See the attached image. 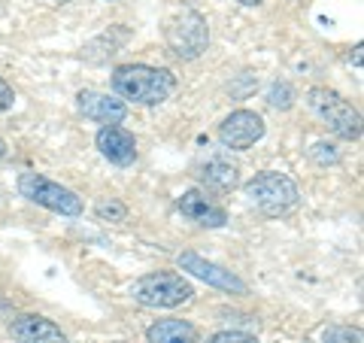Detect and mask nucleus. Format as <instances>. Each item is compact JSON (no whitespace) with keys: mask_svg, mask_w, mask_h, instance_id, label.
I'll return each mask as SVG.
<instances>
[{"mask_svg":"<svg viewBox=\"0 0 364 343\" xmlns=\"http://www.w3.org/2000/svg\"><path fill=\"white\" fill-rule=\"evenodd\" d=\"M112 91L122 100H131V104L158 107L176 91V76L167 67L122 64L112 70Z\"/></svg>","mask_w":364,"mask_h":343,"instance_id":"nucleus-1","label":"nucleus"},{"mask_svg":"<svg viewBox=\"0 0 364 343\" xmlns=\"http://www.w3.org/2000/svg\"><path fill=\"white\" fill-rule=\"evenodd\" d=\"M246 198L255 204V207L264 216H289L298 210L301 204V191L294 186V179H289L286 174H277V170H261L243 186Z\"/></svg>","mask_w":364,"mask_h":343,"instance_id":"nucleus-2","label":"nucleus"},{"mask_svg":"<svg viewBox=\"0 0 364 343\" xmlns=\"http://www.w3.org/2000/svg\"><path fill=\"white\" fill-rule=\"evenodd\" d=\"M306 107L310 112L328 125V131L337 134L340 140H361V112L349 104L343 95H337L331 88H322L316 85L306 91Z\"/></svg>","mask_w":364,"mask_h":343,"instance_id":"nucleus-3","label":"nucleus"},{"mask_svg":"<svg viewBox=\"0 0 364 343\" xmlns=\"http://www.w3.org/2000/svg\"><path fill=\"white\" fill-rule=\"evenodd\" d=\"M191 283L176 270H155L146 277L131 283V298L143 307H161V310H173L191 301Z\"/></svg>","mask_w":364,"mask_h":343,"instance_id":"nucleus-4","label":"nucleus"},{"mask_svg":"<svg viewBox=\"0 0 364 343\" xmlns=\"http://www.w3.org/2000/svg\"><path fill=\"white\" fill-rule=\"evenodd\" d=\"M164 40H167V49L176 55L182 61H195L207 52L210 46V28H207V19L195 9H179V13L167 21L164 28Z\"/></svg>","mask_w":364,"mask_h":343,"instance_id":"nucleus-5","label":"nucleus"},{"mask_svg":"<svg viewBox=\"0 0 364 343\" xmlns=\"http://www.w3.org/2000/svg\"><path fill=\"white\" fill-rule=\"evenodd\" d=\"M18 194L28 198L31 204H37V207H46L58 216H79L82 213V198H79L73 189H67L61 182H55L43 174H33V170H25V174L18 176Z\"/></svg>","mask_w":364,"mask_h":343,"instance_id":"nucleus-6","label":"nucleus"},{"mask_svg":"<svg viewBox=\"0 0 364 343\" xmlns=\"http://www.w3.org/2000/svg\"><path fill=\"white\" fill-rule=\"evenodd\" d=\"M176 265L186 270V273H191V277H198V280H203L207 285H213V289H222V292H228V295H249V285H246L240 277H237L234 270L215 265V261H207L203 255L191 253V249L179 253Z\"/></svg>","mask_w":364,"mask_h":343,"instance_id":"nucleus-7","label":"nucleus"},{"mask_svg":"<svg viewBox=\"0 0 364 343\" xmlns=\"http://www.w3.org/2000/svg\"><path fill=\"white\" fill-rule=\"evenodd\" d=\"M264 137V119L252 110H234L219 125V140L228 149H249Z\"/></svg>","mask_w":364,"mask_h":343,"instance_id":"nucleus-8","label":"nucleus"},{"mask_svg":"<svg viewBox=\"0 0 364 343\" xmlns=\"http://www.w3.org/2000/svg\"><path fill=\"white\" fill-rule=\"evenodd\" d=\"M9 334L18 343H70V337L40 313H21L9 322Z\"/></svg>","mask_w":364,"mask_h":343,"instance_id":"nucleus-9","label":"nucleus"},{"mask_svg":"<svg viewBox=\"0 0 364 343\" xmlns=\"http://www.w3.org/2000/svg\"><path fill=\"white\" fill-rule=\"evenodd\" d=\"M79 112H82L85 119L97 122V125H119L128 119V107H124V100L112 97V95H104V91H79Z\"/></svg>","mask_w":364,"mask_h":343,"instance_id":"nucleus-10","label":"nucleus"},{"mask_svg":"<svg viewBox=\"0 0 364 343\" xmlns=\"http://www.w3.org/2000/svg\"><path fill=\"white\" fill-rule=\"evenodd\" d=\"M176 207H179V213L186 216L188 222H195V225H200V228H222V225L228 222L225 207L213 204L200 189L182 191V198H179Z\"/></svg>","mask_w":364,"mask_h":343,"instance_id":"nucleus-11","label":"nucleus"},{"mask_svg":"<svg viewBox=\"0 0 364 343\" xmlns=\"http://www.w3.org/2000/svg\"><path fill=\"white\" fill-rule=\"evenodd\" d=\"M97 149L100 155L112 162L116 167H131L136 162V140L131 131L119 128V125H107L97 131Z\"/></svg>","mask_w":364,"mask_h":343,"instance_id":"nucleus-12","label":"nucleus"},{"mask_svg":"<svg viewBox=\"0 0 364 343\" xmlns=\"http://www.w3.org/2000/svg\"><path fill=\"white\" fill-rule=\"evenodd\" d=\"M195 176L213 191H234L240 186V167L228 162L225 155H210L207 162H200L195 167Z\"/></svg>","mask_w":364,"mask_h":343,"instance_id":"nucleus-13","label":"nucleus"},{"mask_svg":"<svg viewBox=\"0 0 364 343\" xmlns=\"http://www.w3.org/2000/svg\"><path fill=\"white\" fill-rule=\"evenodd\" d=\"M146 340L149 343H203L198 328L186 322V319H158L146 328Z\"/></svg>","mask_w":364,"mask_h":343,"instance_id":"nucleus-14","label":"nucleus"},{"mask_svg":"<svg viewBox=\"0 0 364 343\" xmlns=\"http://www.w3.org/2000/svg\"><path fill=\"white\" fill-rule=\"evenodd\" d=\"M322 343H364V334L352 325H328L322 331Z\"/></svg>","mask_w":364,"mask_h":343,"instance_id":"nucleus-15","label":"nucleus"},{"mask_svg":"<svg viewBox=\"0 0 364 343\" xmlns=\"http://www.w3.org/2000/svg\"><path fill=\"white\" fill-rule=\"evenodd\" d=\"M95 213H97V219H104V222H124V219H128V207H124L122 201H116V198L97 201Z\"/></svg>","mask_w":364,"mask_h":343,"instance_id":"nucleus-16","label":"nucleus"},{"mask_svg":"<svg viewBox=\"0 0 364 343\" xmlns=\"http://www.w3.org/2000/svg\"><path fill=\"white\" fill-rule=\"evenodd\" d=\"M310 158L318 164V167H328V164H340V149L334 143H325V140H318V143H313L310 146Z\"/></svg>","mask_w":364,"mask_h":343,"instance_id":"nucleus-17","label":"nucleus"},{"mask_svg":"<svg viewBox=\"0 0 364 343\" xmlns=\"http://www.w3.org/2000/svg\"><path fill=\"white\" fill-rule=\"evenodd\" d=\"M267 104L273 110H289L294 104V91L289 83H273V88L267 91Z\"/></svg>","mask_w":364,"mask_h":343,"instance_id":"nucleus-18","label":"nucleus"},{"mask_svg":"<svg viewBox=\"0 0 364 343\" xmlns=\"http://www.w3.org/2000/svg\"><path fill=\"white\" fill-rule=\"evenodd\" d=\"M207 343H258L255 334H246V331H215V334L207 340Z\"/></svg>","mask_w":364,"mask_h":343,"instance_id":"nucleus-19","label":"nucleus"},{"mask_svg":"<svg viewBox=\"0 0 364 343\" xmlns=\"http://www.w3.org/2000/svg\"><path fill=\"white\" fill-rule=\"evenodd\" d=\"M13 104H16V91H13V85H9L4 76H0V112H6Z\"/></svg>","mask_w":364,"mask_h":343,"instance_id":"nucleus-20","label":"nucleus"},{"mask_svg":"<svg viewBox=\"0 0 364 343\" xmlns=\"http://www.w3.org/2000/svg\"><path fill=\"white\" fill-rule=\"evenodd\" d=\"M237 4H243V6H258V4H264V0H237Z\"/></svg>","mask_w":364,"mask_h":343,"instance_id":"nucleus-21","label":"nucleus"},{"mask_svg":"<svg viewBox=\"0 0 364 343\" xmlns=\"http://www.w3.org/2000/svg\"><path fill=\"white\" fill-rule=\"evenodd\" d=\"M4 155H6V143H4V140H0V158H4Z\"/></svg>","mask_w":364,"mask_h":343,"instance_id":"nucleus-22","label":"nucleus"}]
</instances>
